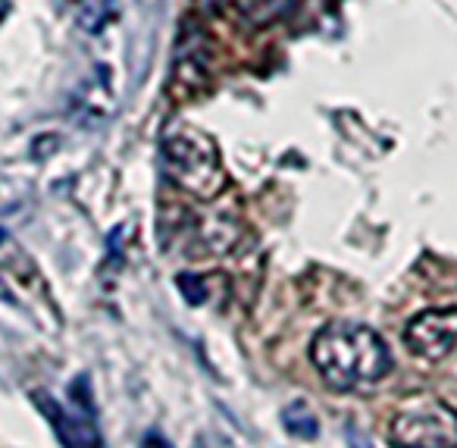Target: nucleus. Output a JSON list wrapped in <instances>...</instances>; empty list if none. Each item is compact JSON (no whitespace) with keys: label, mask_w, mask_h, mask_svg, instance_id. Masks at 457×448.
Instances as JSON below:
<instances>
[{"label":"nucleus","mask_w":457,"mask_h":448,"mask_svg":"<svg viewBox=\"0 0 457 448\" xmlns=\"http://www.w3.org/2000/svg\"><path fill=\"white\" fill-rule=\"evenodd\" d=\"M311 360L326 385L357 392L382 383L392 370V354L379 333L363 323H329L311 342Z\"/></svg>","instance_id":"f257e3e1"},{"label":"nucleus","mask_w":457,"mask_h":448,"mask_svg":"<svg viewBox=\"0 0 457 448\" xmlns=\"http://www.w3.org/2000/svg\"><path fill=\"white\" fill-rule=\"evenodd\" d=\"M160 157L170 173V179L188 195L201 201H213L226 189V170H222L220 148L201 129L179 126L166 132L160 145Z\"/></svg>","instance_id":"f03ea898"},{"label":"nucleus","mask_w":457,"mask_h":448,"mask_svg":"<svg viewBox=\"0 0 457 448\" xmlns=\"http://www.w3.org/2000/svg\"><path fill=\"white\" fill-rule=\"evenodd\" d=\"M388 442L395 448H457V410L436 398L411 404L392 417Z\"/></svg>","instance_id":"7ed1b4c3"},{"label":"nucleus","mask_w":457,"mask_h":448,"mask_svg":"<svg viewBox=\"0 0 457 448\" xmlns=\"http://www.w3.org/2000/svg\"><path fill=\"white\" fill-rule=\"evenodd\" d=\"M35 404L41 414L54 423V433L63 442V448H104L101 433L95 427V408H91V389L88 379L79 376L76 385H70V402L72 408H63L54 395L47 392H35Z\"/></svg>","instance_id":"20e7f679"},{"label":"nucleus","mask_w":457,"mask_h":448,"mask_svg":"<svg viewBox=\"0 0 457 448\" xmlns=\"http://www.w3.org/2000/svg\"><path fill=\"white\" fill-rule=\"evenodd\" d=\"M172 76L182 91H201L213 76V47L204 32L201 22H195L191 16L182 20L176 38V54H172Z\"/></svg>","instance_id":"39448f33"},{"label":"nucleus","mask_w":457,"mask_h":448,"mask_svg":"<svg viewBox=\"0 0 457 448\" xmlns=\"http://www.w3.org/2000/svg\"><path fill=\"white\" fill-rule=\"evenodd\" d=\"M404 342L417 358L438 360L457 348V308H432L417 314L404 329Z\"/></svg>","instance_id":"423d86ee"},{"label":"nucleus","mask_w":457,"mask_h":448,"mask_svg":"<svg viewBox=\"0 0 457 448\" xmlns=\"http://www.w3.org/2000/svg\"><path fill=\"white\" fill-rule=\"evenodd\" d=\"M298 7L301 0H242V16L254 29H270L288 20Z\"/></svg>","instance_id":"0eeeda50"},{"label":"nucleus","mask_w":457,"mask_h":448,"mask_svg":"<svg viewBox=\"0 0 457 448\" xmlns=\"http://www.w3.org/2000/svg\"><path fill=\"white\" fill-rule=\"evenodd\" d=\"M116 13L113 0H76V20L85 32H101Z\"/></svg>","instance_id":"6e6552de"},{"label":"nucleus","mask_w":457,"mask_h":448,"mask_svg":"<svg viewBox=\"0 0 457 448\" xmlns=\"http://www.w3.org/2000/svg\"><path fill=\"white\" fill-rule=\"evenodd\" d=\"M282 427L292 435H298V439H317V433H320V423H317V417H313V410L307 408V402L288 404V408L282 410Z\"/></svg>","instance_id":"1a4fd4ad"},{"label":"nucleus","mask_w":457,"mask_h":448,"mask_svg":"<svg viewBox=\"0 0 457 448\" xmlns=\"http://www.w3.org/2000/svg\"><path fill=\"white\" fill-rule=\"evenodd\" d=\"M145 448H172V445L160 433H147L145 435Z\"/></svg>","instance_id":"9d476101"},{"label":"nucleus","mask_w":457,"mask_h":448,"mask_svg":"<svg viewBox=\"0 0 457 448\" xmlns=\"http://www.w3.org/2000/svg\"><path fill=\"white\" fill-rule=\"evenodd\" d=\"M351 448H370V442L363 439V435H357L354 429H351Z\"/></svg>","instance_id":"9b49d317"},{"label":"nucleus","mask_w":457,"mask_h":448,"mask_svg":"<svg viewBox=\"0 0 457 448\" xmlns=\"http://www.w3.org/2000/svg\"><path fill=\"white\" fill-rule=\"evenodd\" d=\"M0 241H4V229H0Z\"/></svg>","instance_id":"f8f14e48"},{"label":"nucleus","mask_w":457,"mask_h":448,"mask_svg":"<svg viewBox=\"0 0 457 448\" xmlns=\"http://www.w3.org/2000/svg\"><path fill=\"white\" fill-rule=\"evenodd\" d=\"M210 4H220V0H210Z\"/></svg>","instance_id":"ddd939ff"}]
</instances>
